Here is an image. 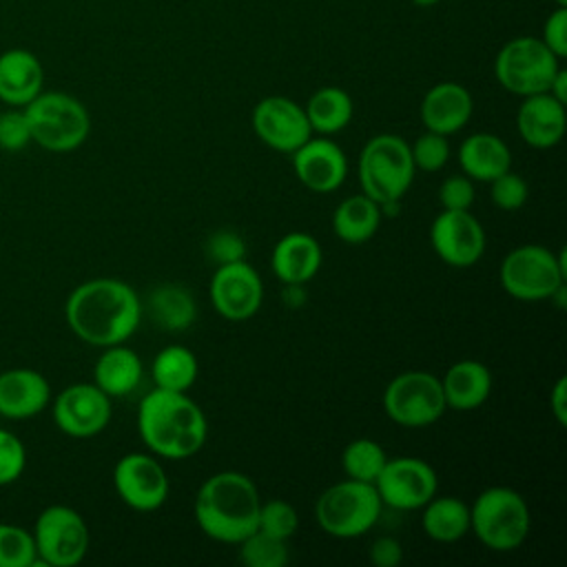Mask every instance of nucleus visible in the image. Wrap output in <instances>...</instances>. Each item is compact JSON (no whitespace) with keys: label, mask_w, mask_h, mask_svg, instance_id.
Masks as SVG:
<instances>
[{"label":"nucleus","mask_w":567,"mask_h":567,"mask_svg":"<svg viewBox=\"0 0 567 567\" xmlns=\"http://www.w3.org/2000/svg\"><path fill=\"white\" fill-rule=\"evenodd\" d=\"M71 332L97 348L124 343L140 326L142 301L122 279L95 277L78 284L64 301Z\"/></svg>","instance_id":"nucleus-1"},{"label":"nucleus","mask_w":567,"mask_h":567,"mask_svg":"<svg viewBox=\"0 0 567 567\" xmlns=\"http://www.w3.org/2000/svg\"><path fill=\"white\" fill-rule=\"evenodd\" d=\"M137 432L153 454L179 461L202 450L208 423L202 408L186 392L155 388L140 401Z\"/></svg>","instance_id":"nucleus-2"},{"label":"nucleus","mask_w":567,"mask_h":567,"mask_svg":"<svg viewBox=\"0 0 567 567\" xmlns=\"http://www.w3.org/2000/svg\"><path fill=\"white\" fill-rule=\"evenodd\" d=\"M259 505L261 498L252 478L226 470L208 476L199 485L193 514L208 538L237 545L257 529Z\"/></svg>","instance_id":"nucleus-3"},{"label":"nucleus","mask_w":567,"mask_h":567,"mask_svg":"<svg viewBox=\"0 0 567 567\" xmlns=\"http://www.w3.org/2000/svg\"><path fill=\"white\" fill-rule=\"evenodd\" d=\"M24 109L31 144L51 153H69L80 148L91 133L86 106L62 91H42Z\"/></svg>","instance_id":"nucleus-4"},{"label":"nucleus","mask_w":567,"mask_h":567,"mask_svg":"<svg viewBox=\"0 0 567 567\" xmlns=\"http://www.w3.org/2000/svg\"><path fill=\"white\" fill-rule=\"evenodd\" d=\"M361 193L379 206L401 202L414 179V162L410 144L394 133L370 137L359 153Z\"/></svg>","instance_id":"nucleus-5"},{"label":"nucleus","mask_w":567,"mask_h":567,"mask_svg":"<svg viewBox=\"0 0 567 567\" xmlns=\"http://www.w3.org/2000/svg\"><path fill=\"white\" fill-rule=\"evenodd\" d=\"M529 525V507L512 487H487L470 507V529L494 551L516 549L527 538Z\"/></svg>","instance_id":"nucleus-6"},{"label":"nucleus","mask_w":567,"mask_h":567,"mask_svg":"<svg viewBox=\"0 0 567 567\" xmlns=\"http://www.w3.org/2000/svg\"><path fill=\"white\" fill-rule=\"evenodd\" d=\"M381 509L383 503L372 483L346 478L319 494L315 518L328 536L357 538L377 525Z\"/></svg>","instance_id":"nucleus-7"},{"label":"nucleus","mask_w":567,"mask_h":567,"mask_svg":"<svg viewBox=\"0 0 567 567\" xmlns=\"http://www.w3.org/2000/svg\"><path fill=\"white\" fill-rule=\"evenodd\" d=\"M498 275L505 292L520 301L549 299L565 284V252L525 244L505 255Z\"/></svg>","instance_id":"nucleus-8"},{"label":"nucleus","mask_w":567,"mask_h":567,"mask_svg":"<svg viewBox=\"0 0 567 567\" xmlns=\"http://www.w3.org/2000/svg\"><path fill=\"white\" fill-rule=\"evenodd\" d=\"M558 60L540 38L520 35L501 47L494 60V73L505 91L527 97L549 89L560 69Z\"/></svg>","instance_id":"nucleus-9"},{"label":"nucleus","mask_w":567,"mask_h":567,"mask_svg":"<svg viewBox=\"0 0 567 567\" xmlns=\"http://www.w3.org/2000/svg\"><path fill=\"white\" fill-rule=\"evenodd\" d=\"M38 565L73 567L89 551V527L82 514L69 505L44 507L31 529Z\"/></svg>","instance_id":"nucleus-10"},{"label":"nucleus","mask_w":567,"mask_h":567,"mask_svg":"<svg viewBox=\"0 0 567 567\" xmlns=\"http://www.w3.org/2000/svg\"><path fill=\"white\" fill-rule=\"evenodd\" d=\"M385 414L403 427H425L447 410L441 379L425 370L396 374L383 390Z\"/></svg>","instance_id":"nucleus-11"},{"label":"nucleus","mask_w":567,"mask_h":567,"mask_svg":"<svg viewBox=\"0 0 567 567\" xmlns=\"http://www.w3.org/2000/svg\"><path fill=\"white\" fill-rule=\"evenodd\" d=\"M379 498L392 509H421L439 487L432 465L416 456L388 458L374 481Z\"/></svg>","instance_id":"nucleus-12"},{"label":"nucleus","mask_w":567,"mask_h":567,"mask_svg":"<svg viewBox=\"0 0 567 567\" xmlns=\"http://www.w3.org/2000/svg\"><path fill=\"white\" fill-rule=\"evenodd\" d=\"M53 423L60 432L73 439L100 434L111 421V396L95 383H71L55 394L51 405Z\"/></svg>","instance_id":"nucleus-13"},{"label":"nucleus","mask_w":567,"mask_h":567,"mask_svg":"<svg viewBox=\"0 0 567 567\" xmlns=\"http://www.w3.org/2000/svg\"><path fill=\"white\" fill-rule=\"evenodd\" d=\"M113 487L122 503L137 512L159 509L168 498V476L151 454L131 452L113 467Z\"/></svg>","instance_id":"nucleus-14"},{"label":"nucleus","mask_w":567,"mask_h":567,"mask_svg":"<svg viewBox=\"0 0 567 567\" xmlns=\"http://www.w3.org/2000/svg\"><path fill=\"white\" fill-rule=\"evenodd\" d=\"M208 292L215 310L228 321L250 319L264 301L261 277L246 259L217 266Z\"/></svg>","instance_id":"nucleus-15"},{"label":"nucleus","mask_w":567,"mask_h":567,"mask_svg":"<svg viewBox=\"0 0 567 567\" xmlns=\"http://www.w3.org/2000/svg\"><path fill=\"white\" fill-rule=\"evenodd\" d=\"M434 252L454 268L474 266L485 252V230L470 210H441L430 226Z\"/></svg>","instance_id":"nucleus-16"},{"label":"nucleus","mask_w":567,"mask_h":567,"mask_svg":"<svg viewBox=\"0 0 567 567\" xmlns=\"http://www.w3.org/2000/svg\"><path fill=\"white\" fill-rule=\"evenodd\" d=\"M255 135L279 153L297 151L312 137L303 106L284 95H268L252 109Z\"/></svg>","instance_id":"nucleus-17"},{"label":"nucleus","mask_w":567,"mask_h":567,"mask_svg":"<svg viewBox=\"0 0 567 567\" xmlns=\"http://www.w3.org/2000/svg\"><path fill=\"white\" fill-rule=\"evenodd\" d=\"M292 155V171L297 179L315 193L337 190L348 175V159L341 146L328 137L306 140Z\"/></svg>","instance_id":"nucleus-18"},{"label":"nucleus","mask_w":567,"mask_h":567,"mask_svg":"<svg viewBox=\"0 0 567 567\" xmlns=\"http://www.w3.org/2000/svg\"><path fill=\"white\" fill-rule=\"evenodd\" d=\"M51 403L47 377L33 368H9L0 372V416L24 421L38 416Z\"/></svg>","instance_id":"nucleus-19"},{"label":"nucleus","mask_w":567,"mask_h":567,"mask_svg":"<svg viewBox=\"0 0 567 567\" xmlns=\"http://www.w3.org/2000/svg\"><path fill=\"white\" fill-rule=\"evenodd\" d=\"M516 126H518V135L527 146L551 148L563 140L567 128L565 104L558 102L547 91L527 95L518 106Z\"/></svg>","instance_id":"nucleus-20"},{"label":"nucleus","mask_w":567,"mask_h":567,"mask_svg":"<svg viewBox=\"0 0 567 567\" xmlns=\"http://www.w3.org/2000/svg\"><path fill=\"white\" fill-rule=\"evenodd\" d=\"M472 95L458 82H439L421 100V122L427 131L452 135L461 131L472 117Z\"/></svg>","instance_id":"nucleus-21"},{"label":"nucleus","mask_w":567,"mask_h":567,"mask_svg":"<svg viewBox=\"0 0 567 567\" xmlns=\"http://www.w3.org/2000/svg\"><path fill=\"white\" fill-rule=\"evenodd\" d=\"M44 91V69L29 49H7L0 53V102L7 106H27Z\"/></svg>","instance_id":"nucleus-22"},{"label":"nucleus","mask_w":567,"mask_h":567,"mask_svg":"<svg viewBox=\"0 0 567 567\" xmlns=\"http://www.w3.org/2000/svg\"><path fill=\"white\" fill-rule=\"evenodd\" d=\"M323 261L319 241L308 233H288L284 235L270 257L272 272L286 286H303L310 281Z\"/></svg>","instance_id":"nucleus-23"},{"label":"nucleus","mask_w":567,"mask_h":567,"mask_svg":"<svg viewBox=\"0 0 567 567\" xmlns=\"http://www.w3.org/2000/svg\"><path fill=\"white\" fill-rule=\"evenodd\" d=\"M458 164L472 182L489 184L512 168L509 146L494 133H474L461 142Z\"/></svg>","instance_id":"nucleus-24"},{"label":"nucleus","mask_w":567,"mask_h":567,"mask_svg":"<svg viewBox=\"0 0 567 567\" xmlns=\"http://www.w3.org/2000/svg\"><path fill=\"white\" fill-rule=\"evenodd\" d=\"M445 405L452 410H476L485 403L492 390V374L489 370L474 359L456 361L447 368L441 379Z\"/></svg>","instance_id":"nucleus-25"},{"label":"nucleus","mask_w":567,"mask_h":567,"mask_svg":"<svg viewBox=\"0 0 567 567\" xmlns=\"http://www.w3.org/2000/svg\"><path fill=\"white\" fill-rule=\"evenodd\" d=\"M142 381V359L124 343L106 346L93 365V383L111 399L131 394Z\"/></svg>","instance_id":"nucleus-26"},{"label":"nucleus","mask_w":567,"mask_h":567,"mask_svg":"<svg viewBox=\"0 0 567 567\" xmlns=\"http://www.w3.org/2000/svg\"><path fill=\"white\" fill-rule=\"evenodd\" d=\"M381 206L368 195L346 197L332 213V230L346 244L368 241L381 224Z\"/></svg>","instance_id":"nucleus-27"},{"label":"nucleus","mask_w":567,"mask_h":567,"mask_svg":"<svg viewBox=\"0 0 567 567\" xmlns=\"http://www.w3.org/2000/svg\"><path fill=\"white\" fill-rule=\"evenodd\" d=\"M423 532L436 543H454L470 532V507L456 496H432L423 505Z\"/></svg>","instance_id":"nucleus-28"},{"label":"nucleus","mask_w":567,"mask_h":567,"mask_svg":"<svg viewBox=\"0 0 567 567\" xmlns=\"http://www.w3.org/2000/svg\"><path fill=\"white\" fill-rule=\"evenodd\" d=\"M303 111H306L312 133L332 135V133L343 131L350 124L354 104H352V97L343 89L323 86L308 97Z\"/></svg>","instance_id":"nucleus-29"},{"label":"nucleus","mask_w":567,"mask_h":567,"mask_svg":"<svg viewBox=\"0 0 567 567\" xmlns=\"http://www.w3.org/2000/svg\"><path fill=\"white\" fill-rule=\"evenodd\" d=\"M148 312L155 326L168 332H179L193 326L197 306L193 295L177 284H162L148 297Z\"/></svg>","instance_id":"nucleus-30"},{"label":"nucleus","mask_w":567,"mask_h":567,"mask_svg":"<svg viewBox=\"0 0 567 567\" xmlns=\"http://www.w3.org/2000/svg\"><path fill=\"white\" fill-rule=\"evenodd\" d=\"M199 372L197 357L190 348L173 343L162 348L151 365V377L155 381V388L173 390V392H188V388L195 383Z\"/></svg>","instance_id":"nucleus-31"},{"label":"nucleus","mask_w":567,"mask_h":567,"mask_svg":"<svg viewBox=\"0 0 567 567\" xmlns=\"http://www.w3.org/2000/svg\"><path fill=\"white\" fill-rule=\"evenodd\" d=\"M385 463H388L385 450L372 439H354L343 447V454H341V465L346 476L354 481L372 483V485Z\"/></svg>","instance_id":"nucleus-32"},{"label":"nucleus","mask_w":567,"mask_h":567,"mask_svg":"<svg viewBox=\"0 0 567 567\" xmlns=\"http://www.w3.org/2000/svg\"><path fill=\"white\" fill-rule=\"evenodd\" d=\"M239 545V560L246 567H284L288 563V545L281 538L255 529Z\"/></svg>","instance_id":"nucleus-33"},{"label":"nucleus","mask_w":567,"mask_h":567,"mask_svg":"<svg viewBox=\"0 0 567 567\" xmlns=\"http://www.w3.org/2000/svg\"><path fill=\"white\" fill-rule=\"evenodd\" d=\"M35 545L29 529L0 520V567H35Z\"/></svg>","instance_id":"nucleus-34"},{"label":"nucleus","mask_w":567,"mask_h":567,"mask_svg":"<svg viewBox=\"0 0 567 567\" xmlns=\"http://www.w3.org/2000/svg\"><path fill=\"white\" fill-rule=\"evenodd\" d=\"M297 527H299V516L290 503H286L281 498H272V501H266L259 505V516H257L259 532L281 538V540H288L295 536Z\"/></svg>","instance_id":"nucleus-35"},{"label":"nucleus","mask_w":567,"mask_h":567,"mask_svg":"<svg viewBox=\"0 0 567 567\" xmlns=\"http://www.w3.org/2000/svg\"><path fill=\"white\" fill-rule=\"evenodd\" d=\"M410 155H412L414 168L434 173L445 166V162L450 157V144H447L445 135L425 131L410 144Z\"/></svg>","instance_id":"nucleus-36"},{"label":"nucleus","mask_w":567,"mask_h":567,"mask_svg":"<svg viewBox=\"0 0 567 567\" xmlns=\"http://www.w3.org/2000/svg\"><path fill=\"white\" fill-rule=\"evenodd\" d=\"M27 467V447L18 434L0 427V487L16 483Z\"/></svg>","instance_id":"nucleus-37"},{"label":"nucleus","mask_w":567,"mask_h":567,"mask_svg":"<svg viewBox=\"0 0 567 567\" xmlns=\"http://www.w3.org/2000/svg\"><path fill=\"white\" fill-rule=\"evenodd\" d=\"M527 195H529L527 182L523 179V175L514 173L512 168L489 182L492 204L498 206L501 210H518L527 202Z\"/></svg>","instance_id":"nucleus-38"},{"label":"nucleus","mask_w":567,"mask_h":567,"mask_svg":"<svg viewBox=\"0 0 567 567\" xmlns=\"http://www.w3.org/2000/svg\"><path fill=\"white\" fill-rule=\"evenodd\" d=\"M31 144V131L22 106H7L0 111V148L18 153Z\"/></svg>","instance_id":"nucleus-39"},{"label":"nucleus","mask_w":567,"mask_h":567,"mask_svg":"<svg viewBox=\"0 0 567 567\" xmlns=\"http://www.w3.org/2000/svg\"><path fill=\"white\" fill-rule=\"evenodd\" d=\"M204 252H206V259L213 261L215 266L233 264V261L246 259V244L235 230L224 228L208 235L204 244Z\"/></svg>","instance_id":"nucleus-40"},{"label":"nucleus","mask_w":567,"mask_h":567,"mask_svg":"<svg viewBox=\"0 0 567 567\" xmlns=\"http://www.w3.org/2000/svg\"><path fill=\"white\" fill-rule=\"evenodd\" d=\"M439 202L445 210H470L474 202V182L467 175H450L439 186Z\"/></svg>","instance_id":"nucleus-41"},{"label":"nucleus","mask_w":567,"mask_h":567,"mask_svg":"<svg viewBox=\"0 0 567 567\" xmlns=\"http://www.w3.org/2000/svg\"><path fill=\"white\" fill-rule=\"evenodd\" d=\"M545 47L556 55V58H565L567 55V9L565 7H556L543 27V38Z\"/></svg>","instance_id":"nucleus-42"},{"label":"nucleus","mask_w":567,"mask_h":567,"mask_svg":"<svg viewBox=\"0 0 567 567\" xmlns=\"http://www.w3.org/2000/svg\"><path fill=\"white\" fill-rule=\"evenodd\" d=\"M370 560L377 567H396L403 560V547L392 536H379L370 545Z\"/></svg>","instance_id":"nucleus-43"},{"label":"nucleus","mask_w":567,"mask_h":567,"mask_svg":"<svg viewBox=\"0 0 567 567\" xmlns=\"http://www.w3.org/2000/svg\"><path fill=\"white\" fill-rule=\"evenodd\" d=\"M549 408H551V414L556 419V423L560 427L567 425V379L560 377L554 388H551V394H549Z\"/></svg>","instance_id":"nucleus-44"},{"label":"nucleus","mask_w":567,"mask_h":567,"mask_svg":"<svg viewBox=\"0 0 567 567\" xmlns=\"http://www.w3.org/2000/svg\"><path fill=\"white\" fill-rule=\"evenodd\" d=\"M547 93L554 95L558 102L567 104V71H565V69H558V71H556V75H554V80H551Z\"/></svg>","instance_id":"nucleus-45"},{"label":"nucleus","mask_w":567,"mask_h":567,"mask_svg":"<svg viewBox=\"0 0 567 567\" xmlns=\"http://www.w3.org/2000/svg\"><path fill=\"white\" fill-rule=\"evenodd\" d=\"M414 4H419V7H432V4H436L439 0H412Z\"/></svg>","instance_id":"nucleus-46"},{"label":"nucleus","mask_w":567,"mask_h":567,"mask_svg":"<svg viewBox=\"0 0 567 567\" xmlns=\"http://www.w3.org/2000/svg\"><path fill=\"white\" fill-rule=\"evenodd\" d=\"M554 2H556L558 7H565V4H567V0H554Z\"/></svg>","instance_id":"nucleus-47"}]
</instances>
